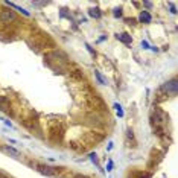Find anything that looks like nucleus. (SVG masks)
<instances>
[{"instance_id": "4", "label": "nucleus", "mask_w": 178, "mask_h": 178, "mask_svg": "<svg viewBox=\"0 0 178 178\" xmlns=\"http://www.w3.org/2000/svg\"><path fill=\"white\" fill-rule=\"evenodd\" d=\"M6 5L9 6V8H14V9H17L18 12H22L23 15H26V17H29L31 14H29V11H26L24 8H22V6H18V5H15V3H12V2H5Z\"/></svg>"}, {"instance_id": "1", "label": "nucleus", "mask_w": 178, "mask_h": 178, "mask_svg": "<svg viewBox=\"0 0 178 178\" xmlns=\"http://www.w3.org/2000/svg\"><path fill=\"white\" fill-rule=\"evenodd\" d=\"M0 22L3 24H8L11 22H15V12L11 9H3L0 12Z\"/></svg>"}, {"instance_id": "12", "label": "nucleus", "mask_w": 178, "mask_h": 178, "mask_svg": "<svg viewBox=\"0 0 178 178\" xmlns=\"http://www.w3.org/2000/svg\"><path fill=\"white\" fill-rule=\"evenodd\" d=\"M113 15L117 18V17H122V8H116L113 9Z\"/></svg>"}, {"instance_id": "11", "label": "nucleus", "mask_w": 178, "mask_h": 178, "mask_svg": "<svg viewBox=\"0 0 178 178\" xmlns=\"http://www.w3.org/2000/svg\"><path fill=\"white\" fill-rule=\"evenodd\" d=\"M95 76H96V79H97V81H99V84H105V79L102 78V75L99 73L97 70H95Z\"/></svg>"}, {"instance_id": "15", "label": "nucleus", "mask_w": 178, "mask_h": 178, "mask_svg": "<svg viewBox=\"0 0 178 178\" xmlns=\"http://www.w3.org/2000/svg\"><path fill=\"white\" fill-rule=\"evenodd\" d=\"M125 22H127L128 24H136V18H127Z\"/></svg>"}, {"instance_id": "8", "label": "nucleus", "mask_w": 178, "mask_h": 178, "mask_svg": "<svg viewBox=\"0 0 178 178\" xmlns=\"http://www.w3.org/2000/svg\"><path fill=\"white\" fill-rule=\"evenodd\" d=\"M3 151H5V152H8L9 155H12V157H20V152H18L17 149H14L12 146H5Z\"/></svg>"}, {"instance_id": "2", "label": "nucleus", "mask_w": 178, "mask_h": 178, "mask_svg": "<svg viewBox=\"0 0 178 178\" xmlns=\"http://www.w3.org/2000/svg\"><path fill=\"white\" fill-rule=\"evenodd\" d=\"M37 169L40 174H43L46 177H55L56 175V169L50 168V166H44V164H37Z\"/></svg>"}, {"instance_id": "16", "label": "nucleus", "mask_w": 178, "mask_h": 178, "mask_svg": "<svg viewBox=\"0 0 178 178\" xmlns=\"http://www.w3.org/2000/svg\"><path fill=\"white\" fill-rule=\"evenodd\" d=\"M142 47L143 49H151V46L148 44V41H142Z\"/></svg>"}, {"instance_id": "13", "label": "nucleus", "mask_w": 178, "mask_h": 178, "mask_svg": "<svg viewBox=\"0 0 178 178\" xmlns=\"http://www.w3.org/2000/svg\"><path fill=\"white\" fill-rule=\"evenodd\" d=\"M90 160L93 161L95 164H97V157H96V154H90Z\"/></svg>"}, {"instance_id": "22", "label": "nucleus", "mask_w": 178, "mask_h": 178, "mask_svg": "<svg viewBox=\"0 0 178 178\" xmlns=\"http://www.w3.org/2000/svg\"><path fill=\"white\" fill-rule=\"evenodd\" d=\"M0 178H9V177H6L3 172H0Z\"/></svg>"}, {"instance_id": "6", "label": "nucleus", "mask_w": 178, "mask_h": 178, "mask_svg": "<svg viewBox=\"0 0 178 178\" xmlns=\"http://www.w3.org/2000/svg\"><path fill=\"white\" fill-rule=\"evenodd\" d=\"M0 110L2 111H9V99L6 96H0Z\"/></svg>"}, {"instance_id": "19", "label": "nucleus", "mask_w": 178, "mask_h": 178, "mask_svg": "<svg viewBox=\"0 0 178 178\" xmlns=\"http://www.w3.org/2000/svg\"><path fill=\"white\" fill-rule=\"evenodd\" d=\"M170 12H172V14H175V12H177V11H175V6H174L172 3H170Z\"/></svg>"}, {"instance_id": "9", "label": "nucleus", "mask_w": 178, "mask_h": 178, "mask_svg": "<svg viewBox=\"0 0 178 178\" xmlns=\"http://www.w3.org/2000/svg\"><path fill=\"white\" fill-rule=\"evenodd\" d=\"M88 14H90V17H93V18H99V17H101V11H99V8H90Z\"/></svg>"}, {"instance_id": "18", "label": "nucleus", "mask_w": 178, "mask_h": 178, "mask_svg": "<svg viewBox=\"0 0 178 178\" xmlns=\"http://www.w3.org/2000/svg\"><path fill=\"white\" fill-rule=\"evenodd\" d=\"M111 169H113V161H108V166H107V170H111Z\"/></svg>"}, {"instance_id": "17", "label": "nucleus", "mask_w": 178, "mask_h": 178, "mask_svg": "<svg viewBox=\"0 0 178 178\" xmlns=\"http://www.w3.org/2000/svg\"><path fill=\"white\" fill-rule=\"evenodd\" d=\"M73 178H90V177H87V175H82V174H76Z\"/></svg>"}, {"instance_id": "3", "label": "nucleus", "mask_w": 178, "mask_h": 178, "mask_svg": "<svg viewBox=\"0 0 178 178\" xmlns=\"http://www.w3.org/2000/svg\"><path fill=\"white\" fill-rule=\"evenodd\" d=\"M116 38L119 40V41L125 43V44H131V43H133V38H131V35L127 34V32H119V34L116 35Z\"/></svg>"}, {"instance_id": "21", "label": "nucleus", "mask_w": 178, "mask_h": 178, "mask_svg": "<svg viewBox=\"0 0 178 178\" xmlns=\"http://www.w3.org/2000/svg\"><path fill=\"white\" fill-rule=\"evenodd\" d=\"M5 125H8V127H12V123L9 120H5Z\"/></svg>"}, {"instance_id": "5", "label": "nucleus", "mask_w": 178, "mask_h": 178, "mask_svg": "<svg viewBox=\"0 0 178 178\" xmlns=\"http://www.w3.org/2000/svg\"><path fill=\"white\" fill-rule=\"evenodd\" d=\"M138 20H140L142 23H151L152 22V17H151V14L148 11H142L140 15H138Z\"/></svg>"}, {"instance_id": "10", "label": "nucleus", "mask_w": 178, "mask_h": 178, "mask_svg": "<svg viewBox=\"0 0 178 178\" xmlns=\"http://www.w3.org/2000/svg\"><path fill=\"white\" fill-rule=\"evenodd\" d=\"M114 110H116V113H117L119 117H123V110H122V107L119 104H114Z\"/></svg>"}, {"instance_id": "7", "label": "nucleus", "mask_w": 178, "mask_h": 178, "mask_svg": "<svg viewBox=\"0 0 178 178\" xmlns=\"http://www.w3.org/2000/svg\"><path fill=\"white\" fill-rule=\"evenodd\" d=\"M164 90H166L168 93H169V91L175 93V91H177V81H175V79H172L170 82H168L166 85H164Z\"/></svg>"}, {"instance_id": "20", "label": "nucleus", "mask_w": 178, "mask_h": 178, "mask_svg": "<svg viewBox=\"0 0 178 178\" xmlns=\"http://www.w3.org/2000/svg\"><path fill=\"white\" fill-rule=\"evenodd\" d=\"M143 5H145V6H148V8H151V6H152V3H151V2H145Z\"/></svg>"}, {"instance_id": "14", "label": "nucleus", "mask_w": 178, "mask_h": 178, "mask_svg": "<svg viewBox=\"0 0 178 178\" xmlns=\"http://www.w3.org/2000/svg\"><path fill=\"white\" fill-rule=\"evenodd\" d=\"M85 47H87V50H88V52H90V54H91V55H93V56L96 55V52H95L93 49H91V47H90V46H88V44H85Z\"/></svg>"}]
</instances>
